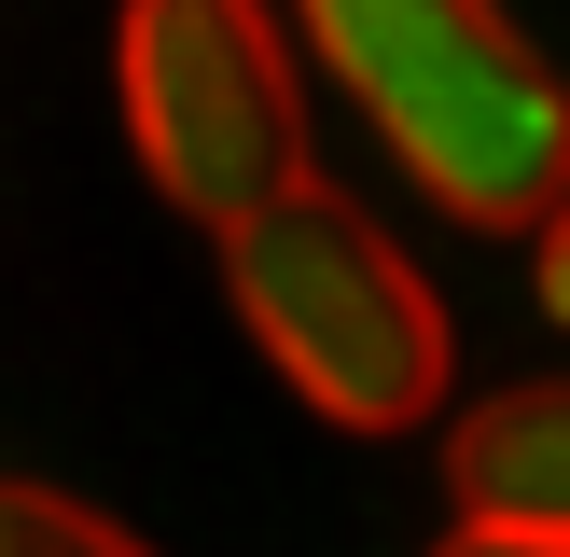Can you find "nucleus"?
<instances>
[{"instance_id": "20e7f679", "label": "nucleus", "mask_w": 570, "mask_h": 557, "mask_svg": "<svg viewBox=\"0 0 570 557\" xmlns=\"http://www.w3.org/2000/svg\"><path fill=\"white\" fill-rule=\"evenodd\" d=\"M445 488H460V516L570 529V377H529L501 404H473L445 432Z\"/></svg>"}, {"instance_id": "39448f33", "label": "nucleus", "mask_w": 570, "mask_h": 557, "mask_svg": "<svg viewBox=\"0 0 570 557\" xmlns=\"http://www.w3.org/2000/svg\"><path fill=\"white\" fill-rule=\"evenodd\" d=\"M0 557H154V544H139V529H111L98 501H70V488L0 473Z\"/></svg>"}, {"instance_id": "0eeeda50", "label": "nucleus", "mask_w": 570, "mask_h": 557, "mask_svg": "<svg viewBox=\"0 0 570 557\" xmlns=\"http://www.w3.org/2000/svg\"><path fill=\"white\" fill-rule=\"evenodd\" d=\"M529 237H543V321H570V195L529 223Z\"/></svg>"}, {"instance_id": "f03ea898", "label": "nucleus", "mask_w": 570, "mask_h": 557, "mask_svg": "<svg viewBox=\"0 0 570 557\" xmlns=\"http://www.w3.org/2000/svg\"><path fill=\"white\" fill-rule=\"evenodd\" d=\"M223 293H237L250 349L293 377V404L334 418V432H417L460 377L432 278L334 182H278L265 209L223 223Z\"/></svg>"}, {"instance_id": "423d86ee", "label": "nucleus", "mask_w": 570, "mask_h": 557, "mask_svg": "<svg viewBox=\"0 0 570 557\" xmlns=\"http://www.w3.org/2000/svg\"><path fill=\"white\" fill-rule=\"evenodd\" d=\"M432 557H570V529H515V516H460Z\"/></svg>"}, {"instance_id": "7ed1b4c3", "label": "nucleus", "mask_w": 570, "mask_h": 557, "mask_svg": "<svg viewBox=\"0 0 570 557\" xmlns=\"http://www.w3.org/2000/svg\"><path fill=\"white\" fill-rule=\"evenodd\" d=\"M111 84H126V139L154 195L195 209L209 237L278 182H306V84L265 0H126Z\"/></svg>"}, {"instance_id": "f257e3e1", "label": "nucleus", "mask_w": 570, "mask_h": 557, "mask_svg": "<svg viewBox=\"0 0 570 557\" xmlns=\"http://www.w3.org/2000/svg\"><path fill=\"white\" fill-rule=\"evenodd\" d=\"M293 28L432 209L529 237L570 195V70L501 0H293Z\"/></svg>"}]
</instances>
